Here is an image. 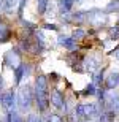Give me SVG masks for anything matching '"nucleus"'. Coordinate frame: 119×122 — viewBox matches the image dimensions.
<instances>
[{
  "mask_svg": "<svg viewBox=\"0 0 119 122\" xmlns=\"http://www.w3.org/2000/svg\"><path fill=\"white\" fill-rule=\"evenodd\" d=\"M35 100L40 113H46L49 102V84H48V76L46 75H38L35 79Z\"/></svg>",
  "mask_w": 119,
  "mask_h": 122,
  "instance_id": "f257e3e1",
  "label": "nucleus"
},
{
  "mask_svg": "<svg viewBox=\"0 0 119 122\" xmlns=\"http://www.w3.org/2000/svg\"><path fill=\"white\" fill-rule=\"evenodd\" d=\"M33 97H35V94L32 92V87H30V86L21 87V91H19L18 97H16L19 111H29V109H30V106H32Z\"/></svg>",
  "mask_w": 119,
  "mask_h": 122,
  "instance_id": "f03ea898",
  "label": "nucleus"
},
{
  "mask_svg": "<svg viewBox=\"0 0 119 122\" xmlns=\"http://www.w3.org/2000/svg\"><path fill=\"white\" fill-rule=\"evenodd\" d=\"M106 21H108V18H106L105 10L102 11V10H98V8H92V10L87 11V22L92 24V25L103 27L106 24Z\"/></svg>",
  "mask_w": 119,
  "mask_h": 122,
  "instance_id": "7ed1b4c3",
  "label": "nucleus"
},
{
  "mask_svg": "<svg viewBox=\"0 0 119 122\" xmlns=\"http://www.w3.org/2000/svg\"><path fill=\"white\" fill-rule=\"evenodd\" d=\"M19 59H21V49L14 46L13 49H10L8 52L5 54V65H8L10 68L14 70L18 65H21V63H19Z\"/></svg>",
  "mask_w": 119,
  "mask_h": 122,
  "instance_id": "20e7f679",
  "label": "nucleus"
},
{
  "mask_svg": "<svg viewBox=\"0 0 119 122\" xmlns=\"http://www.w3.org/2000/svg\"><path fill=\"white\" fill-rule=\"evenodd\" d=\"M49 102H51V105H52L56 109H62V111H65V97H64V94H62L59 89H54V91L49 94Z\"/></svg>",
  "mask_w": 119,
  "mask_h": 122,
  "instance_id": "39448f33",
  "label": "nucleus"
},
{
  "mask_svg": "<svg viewBox=\"0 0 119 122\" xmlns=\"http://www.w3.org/2000/svg\"><path fill=\"white\" fill-rule=\"evenodd\" d=\"M2 106L6 111H14V106H16V94H14L13 89L6 91L2 95Z\"/></svg>",
  "mask_w": 119,
  "mask_h": 122,
  "instance_id": "423d86ee",
  "label": "nucleus"
},
{
  "mask_svg": "<svg viewBox=\"0 0 119 122\" xmlns=\"http://www.w3.org/2000/svg\"><path fill=\"white\" fill-rule=\"evenodd\" d=\"M83 65H84V70H86V71L92 73L100 67V60L97 59V57H84V59H83Z\"/></svg>",
  "mask_w": 119,
  "mask_h": 122,
  "instance_id": "0eeeda50",
  "label": "nucleus"
},
{
  "mask_svg": "<svg viewBox=\"0 0 119 122\" xmlns=\"http://www.w3.org/2000/svg\"><path fill=\"white\" fill-rule=\"evenodd\" d=\"M119 86V71H111L106 78V89H114Z\"/></svg>",
  "mask_w": 119,
  "mask_h": 122,
  "instance_id": "6e6552de",
  "label": "nucleus"
},
{
  "mask_svg": "<svg viewBox=\"0 0 119 122\" xmlns=\"http://www.w3.org/2000/svg\"><path fill=\"white\" fill-rule=\"evenodd\" d=\"M116 119V113L111 109H103L98 114V122H114Z\"/></svg>",
  "mask_w": 119,
  "mask_h": 122,
  "instance_id": "1a4fd4ad",
  "label": "nucleus"
},
{
  "mask_svg": "<svg viewBox=\"0 0 119 122\" xmlns=\"http://www.w3.org/2000/svg\"><path fill=\"white\" fill-rule=\"evenodd\" d=\"M103 75H105V68L92 71V82H94L97 87H100V86H102V81H103Z\"/></svg>",
  "mask_w": 119,
  "mask_h": 122,
  "instance_id": "9d476101",
  "label": "nucleus"
},
{
  "mask_svg": "<svg viewBox=\"0 0 119 122\" xmlns=\"http://www.w3.org/2000/svg\"><path fill=\"white\" fill-rule=\"evenodd\" d=\"M62 46H64L65 49H68V51H75V49H78V41L73 40L72 36H67L64 40V43H62Z\"/></svg>",
  "mask_w": 119,
  "mask_h": 122,
  "instance_id": "9b49d317",
  "label": "nucleus"
},
{
  "mask_svg": "<svg viewBox=\"0 0 119 122\" xmlns=\"http://www.w3.org/2000/svg\"><path fill=\"white\" fill-rule=\"evenodd\" d=\"M18 3H19V0H5V8H3V11L6 14H11L14 11V8H18Z\"/></svg>",
  "mask_w": 119,
  "mask_h": 122,
  "instance_id": "f8f14e48",
  "label": "nucleus"
},
{
  "mask_svg": "<svg viewBox=\"0 0 119 122\" xmlns=\"http://www.w3.org/2000/svg\"><path fill=\"white\" fill-rule=\"evenodd\" d=\"M95 91H97V86L94 84V82H89L86 87H84V91L79 92V95H83V97H92V95H95Z\"/></svg>",
  "mask_w": 119,
  "mask_h": 122,
  "instance_id": "ddd939ff",
  "label": "nucleus"
},
{
  "mask_svg": "<svg viewBox=\"0 0 119 122\" xmlns=\"http://www.w3.org/2000/svg\"><path fill=\"white\" fill-rule=\"evenodd\" d=\"M22 78H24V65L21 63V65H18V67L14 68V82L16 84H21Z\"/></svg>",
  "mask_w": 119,
  "mask_h": 122,
  "instance_id": "4468645a",
  "label": "nucleus"
},
{
  "mask_svg": "<svg viewBox=\"0 0 119 122\" xmlns=\"http://www.w3.org/2000/svg\"><path fill=\"white\" fill-rule=\"evenodd\" d=\"M51 0H37V13L40 14H45L46 10H48V5H49Z\"/></svg>",
  "mask_w": 119,
  "mask_h": 122,
  "instance_id": "2eb2a0df",
  "label": "nucleus"
},
{
  "mask_svg": "<svg viewBox=\"0 0 119 122\" xmlns=\"http://www.w3.org/2000/svg\"><path fill=\"white\" fill-rule=\"evenodd\" d=\"M113 11H119V0H111L110 3L105 6V13L110 14Z\"/></svg>",
  "mask_w": 119,
  "mask_h": 122,
  "instance_id": "dca6fc26",
  "label": "nucleus"
},
{
  "mask_svg": "<svg viewBox=\"0 0 119 122\" xmlns=\"http://www.w3.org/2000/svg\"><path fill=\"white\" fill-rule=\"evenodd\" d=\"M86 36H87V32L83 30V29H75V30L72 32V38L76 40V41L83 40V38H86Z\"/></svg>",
  "mask_w": 119,
  "mask_h": 122,
  "instance_id": "f3484780",
  "label": "nucleus"
},
{
  "mask_svg": "<svg viewBox=\"0 0 119 122\" xmlns=\"http://www.w3.org/2000/svg\"><path fill=\"white\" fill-rule=\"evenodd\" d=\"M108 38H110V40H119V25L110 27V30H108Z\"/></svg>",
  "mask_w": 119,
  "mask_h": 122,
  "instance_id": "a211bd4d",
  "label": "nucleus"
},
{
  "mask_svg": "<svg viewBox=\"0 0 119 122\" xmlns=\"http://www.w3.org/2000/svg\"><path fill=\"white\" fill-rule=\"evenodd\" d=\"M46 122H62V117L57 114H48L46 116Z\"/></svg>",
  "mask_w": 119,
  "mask_h": 122,
  "instance_id": "6ab92c4d",
  "label": "nucleus"
},
{
  "mask_svg": "<svg viewBox=\"0 0 119 122\" xmlns=\"http://www.w3.org/2000/svg\"><path fill=\"white\" fill-rule=\"evenodd\" d=\"M22 21V25L26 29H32V30H35L37 29V24H33V22H29V21H26V19H21Z\"/></svg>",
  "mask_w": 119,
  "mask_h": 122,
  "instance_id": "aec40b11",
  "label": "nucleus"
},
{
  "mask_svg": "<svg viewBox=\"0 0 119 122\" xmlns=\"http://www.w3.org/2000/svg\"><path fill=\"white\" fill-rule=\"evenodd\" d=\"M27 122H41V119L38 117L37 114H29L27 116Z\"/></svg>",
  "mask_w": 119,
  "mask_h": 122,
  "instance_id": "412c9836",
  "label": "nucleus"
},
{
  "mask_svg": "<svg viewBox=\"0 0 119 122\" xmlns=\"http://www.w3.org/2000/svg\"><path fill=\"white\" fill-rule=\"evenodd\" d=\"M45 29H48V30H54V32H57V30H59V25H56V24H49V22H46V24H45Z\"/></svg>",
  "mask_w": 119,
  "mask_h": 122,
  "instance_id": "4be33fe9",
  "label": "nucleus"
},
{
  "mask_svg": "<svg viewBox=\"0 0 119 122\" xmlns=\"http://www.w3.org/2000/svg\"><path fill=\"white\" fill-rule=\"evenodd\" d=\"M110 54H113V56H114V57H116V59L119 60V46H118V48H116V49H113V51H111Z\"/></svg>",
  "mask_w": 119,
  "mask_h": 122,
  "instance_id": "5701e85b",
  "label": "nucleus"
},
{
  "mask_svg": "<svg viewBox=\"0 0 119 122\" xmlns=\"http://www.w3.org/2000/svg\"><path fill=\"white\" fill-rule=\"evenodd\" d=\"M5 8V0H0V11H3Z\"/></svg>",
  "mask_w": 119,
  "mask_h": 122,
  "instance_id": "b1692460",
  "label": "nucleus"
},
{
  "mask_svg": "<svg viewBox=\"0 0 119 122\" xmlns=\"http://www.w3.org/2000/svg\"><path fill=\"white\" fill-rule=\"evenodd\" d=\"M2 87H3V79H2V76H0V91H2Z\"/></svg>",
  "mask_w": 119,
  "mask_h": 122,
  "instance_id": "393cba45",
  "label": "nucleus"
}]
</instances>
